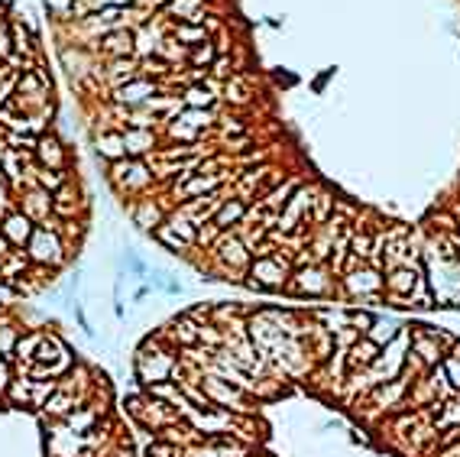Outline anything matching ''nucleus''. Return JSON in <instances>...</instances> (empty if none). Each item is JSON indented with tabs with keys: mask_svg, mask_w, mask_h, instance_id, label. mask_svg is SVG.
<instances>
[{
	"mask_svg": "<svg viewBox=\"0 0 460 457\" xmlns=\"http://www.w3.org/2000/svg\"><path fill=\"white\" fill-rule=\"evenodd\" d=\"M250 285L253 289H282L289 285V259L286 257H260L250 263Z\"/></svg>",
	"mask_w": 460,
	"mask_h": 457,
	"instance_id": "4",
	"label": "nucleus"
},
{
	"mask_svg": "<svg viewBox=\"0 0 460 457\" xmlns=\"http://www.w3.org/2000/svg\"><path fill=\"white\" fill-rule=\"evenodd\" d=\"M10 386V360L4 354H0V393Z\"/></svg>",
	"mask_w": 460,
	"mask_h": 457,
	"instance_id": "38",
	"label": "nucleus"
},
{
	"mask_svg": "<svg viewBox=\"0 0 460 457\" xmlns=\"http://www.w3.org/2000/svg\"><path fill=\"white\" fill-rule=\"evenodd\" d=\"M101 43V49L107 52V55H113V59H123V55H130L133 52V33L130 30H111V33H105V39H97Z\"/></svg>",
	"mask_w": 460,
	"mask_h": 457,
	"instance_id": "19",
	"label": "nucleus"
},
{
	"mask_svg": "<svg viewBox=\"0 0 460 457\" xmlns=\"http://www.w3.org/2000/svg\"><path fill=\"white\" fill-rule=\"evenodd\" d=\"M227 101H234V104H244L250 101V91H247L244 85V78H234V81H227Z\"/></svg>",
	"mask_w": 460,
	"mask_h": 457,
	"instance_id": "34",
	"label": "nucleus"
},
{
	"mask_svg": "<svg viewBox=\"0 0 460 457\" xmlns=\"http://www.w3.org/2000/svg\"><path fill=\"white\" fill-rule=\"evenodd\" d=\"M20 211H23L33 224H43V221L53 217V195L36 185V189L27 191V199H23V207H20Z\"/></svg>",
	"mask_w": 460,
	"mask_h": 457,
	"instance_id": "14",
	"label": "nucleus"
},
{
	"mask_svg": "<svg viewBox=\"0 0 460 457\" xmlns=\"http://www.w3.org/2000/svg\"><path fill=\"white\" fill-rule=\"evenodd\" d=\"M39 341H43V334H27L17 341V351H13V360H33L36 357V347H39Z\"/></svg>",
	"mask_w": 460,
	"mask_h": 457,
	"instance_id": "30",
	"label": "nucleus"
},
{
	"mask_svg": "<svg viewBox=\"0 0 460 457\" xmlns=\"http://www.w3.org/2000/svg\"><path fill=\"white\" fill-rule=\"evenodd\" d=\"M399 334H402V325L396 318H376L373 328L366 331V337H370L376 347H389Z\"/></svg>",
	"mask_w": 460,
	"mask_h": 457,
	"instance_id": "20",
	"label": "nucleus"
},
{
	"mask_svg": "<svg viewBox=\"0 0 460 457\" xmlns=\"http://www.w3.org/2000/svg\"><path fill=\"white\" fill-rule=\"evenodd\" d=\"M344 285H347L350 295H360V292H380V289H386V279L380 276V269H354V273H344Z\"/></svg>",
	"mask_w": 460,
	"mask_h": 457,
	"instance_id": "13",
	"label": "nucleus"
},
{
	"mask_svg": "<svg viewBox=\"0 0 460 457\" xmlns=\"http://www.w3.org/2000/svg\"><path fill=\"white\" fill-rule=\"evenodd\" d=\"M418 283H422V269L418 267L389 269V276H386V292H389L392 299H412Z\"/></svg>",
	"mask_w": 460,
	"mask_h": 457,
	"instance_id": "11",
	"label": "nucleus"
},
{
	"mask_svg": "<svg viewBox=\"0 0 460 457\" xmlns=\"http://www.w3.org/2000/svg\"><path fill=\"white\" fill-rule=\"evenodd\" d=\"M127 267H130L133 273H137V276H143V273H146V267H143V263H139L137 257H127Z\"/></svg>",
	"mask_w": 460,
	"mask_h": 457,
	"instance_id": "39",
	"label": "nucleus"
},
{
	"mask_svg": "<svg viewBox=\"0 0 460 457\" xmlns=\"http://www.w3.org/2000/svg\"><path fill=\"white\" fill-rule=\"evenodd\" d=\"M113 179L121 182L123 191H143L156 175H153V169H146V165L139 163V159H130V156H127L121 163H113Z\"/></svg>",
	"mask_w": 460,
	"mask_h": 457,
	"instance_id": "7",
	"label": "nucleus"
},
{
	"mask_svg": "<svg viewBox=\"0 0 460 457\" xmlns=\"http://www.w3.org/2000/svg\"><path fill=\"white\" fill-rule=\"evenodd\" d=\"M211 123H214V114L205 111V107H185V111L179 114V127H198V130H205V127H211Z\"/></svg>",
	"mask_w": 460,
	"mask_h": 457,
	"instance_id": "26",
	"label": "nucleus"
},
{
	"mask_svg": "<svg viewBox=\"0 0 460 457\" xmlns=\"http://www.w3.org/2000/svg\"><path fill=\"white\" fill-rule=\"evenodd\" d=\"M214 250L217 257L224 259L227 267H234V269H247L250 267V250H247V243L237 237V233H221V241L214 243Z\"/></svg>",
	"mask_w": 460,
	"mask_h": 457,
	"instance_id": "10",
	"label": "nucleus"
},
{
	"mask_svg": "<svg viewBox=\"0 0 460 457\" xmlns=\"http://www.w3.org/2000/svg\"><path fill=\"white\" fill-rule=\"evenodd\" d=\"M13 88H17V75H13L10 65H4V69H0V111H4V104H7Z\"/></svg>",
	"mask_w": 460,
	"mask_h": 457,
	"instance_id": "33",
	"label": "nucleus"
},
{
	"mask_svg": "<svg viewBox=\"0 0 460 457\" xmlns=\"http://www.w3.org/2000/svg\"><path fill=\"white\" fill-rule=\"evenodd\" d=\"M185 107H211L214 104V95L211 91H205V88H188L182 97Z\"/></svg>",
	"mask_w": 460,
	"mask_h": 457,
	"instance_id": "32",
	"label": "nucleus"
},
{
	"mask_svg": "<svg viewBox=\"0 0 460 457\" xmlns=\"http://www.w3.org/2000/svg\"><path fill=\"white\" fill-rule=\"evenodd\" d=\"M441 367H444V373H447L451 389H454V393H460V344H457V351H454L451 357H444Z\"/></svg>",
	"mask_w": 460,
	"mask_h": 457,
	"instance_id": "31",
	"label": "nucleus"
},
{
	"mask_svg": "<svg viewBox=\"0 0 460 457\" xmlns=\"http://www.w3.org/2000/svg\"><path fill=\"white\" fill-rule=\"evenodd\" d=\"M10 250H17V247H10V241H7V237H4V233H0V259L7 257Z\"/></svg>",
	"mask_w": 460,
	"mask_h": 457,
	"instance_id": "40",
	"label": "nucleus"
},
{
	"mask_svg": "<svg viewBox=\"0 0 460 457\" xmlns=\"http://www.w3.org/2000/svg\"><path fill=\"white\" fill-rule=\"evenodd\" d=\"M156 95H159L156 81H149L146 75H137L133 81H127V85H117L113 101L117 104H146L149 97H156Z\"/></svg>",
	"mask_w": 460,
	"mask_h": 457,
	"instance_id": "8",
	"label": "nucleus"
},
{
	"mask_svg": "<svg viewBox=\"0 0 460 457\" xmlns=\"http://www.w3.org/2000/svg\"><path fill=\"white\" fill-rule=\"evenodd\" d=\"M175 367H179V357L172 351H159V347H143L137 354V377L146 386H156V383L172 380Z\"/></svg>",
	"mask_w": 460,
	"mask_h": 457,
	"instance_id": "3",
	"label": "nucleus"
},
{
	"mask_svg": "<svg viewBox=\"0 0 460 457\" xmlns=\"http://www.w3.org/2000/svg\"><path fill=\"white\" fill-rule=\"evenodd\" d=\"M198 386L214 409H224V412H250V402H247L250 393H244V389L234 386V383H227L224 377L208 373V377H201Z\"/></svg>",
	"mask_w": 460,
	"mask_h": 457,
	"instance_id": "2",
	"label": "nucleus"
},
{
	"mask_svg": "<svg viewBox=\"0 0 460 457\" xmlns=\"http://www.w3.org/2000/svg\"><path fill=\"white\" fill-rule=\"evenodd\" d=\"M36 363H43V367H36V373H46L49 380H53L55 373H62L69 367V347L62 344L59 334H43L39 347H36Z\"/></svg>",
	"mask_w": 460,
	"mask_h": 457,
	"instance_id": "5",
	"label": "nucleus"
},
{
	"mask_svg": "<svg viewBox=\"0 0 460 457\" xmlns=\"http://www.w3.org/2000/svg\"><path fill=\"white\" fill-rule=\"evenodd\" d=\"M156 241H163L165 247H169V250H172V253H185V250H188V243H185L182 237H179V233L172 231V227L165 224V221L156 227Z\"/></svg>",
	"mask_w": 460,
	"mask_h": 457,
	"instance_id": "29",
	"label": "nucleus"
},
{
	"mask_svg": "<svg viewBox=\"0 0 460 457\" xmlns=\"http://www.w3.org/2000/svg\"><path fill=\"white\" fill-rule=\"evenodd\" d=\"M292 292L298 295H328L330 292V276H324V269L318 267H308V269H298L296 276H292V285H289Z\"/></svg>",
	"mask_w": 460,
	"mask_h": 457,
	"instance_id": "12",
	"label": "nucleus"
},
{
	"mask_svg": "<svg viewBox=\"0 0 460 457\" xmlns=\"http://www.w3.org/2000/svg\"><path fill=\"white\" fill-rule=\"evenodd\" d=\"M185 457H217V444L214 441H208V444H191V448L185 451Z\"/></svg>",
	"mask_w": 460,
	"mask_h": 457,
	"instance_id": "37",
	"label": "nucleus"
},
{
	"mask_svg": "<svg viewBox=\"0 0 460 457\" xmlns=\"http://www.w3.org/2000/svg\"><path fill=\"white\" fill-rule=\"evenodd\" d=\"M133 217H137V224H139V227H153V231H156V227L165 221V211H163V207H159L153 199H139L137 215H133Z\"/></svg>",
	"mask_w": 460,
	"mask_h": 457,
	"instance_id": "21",
	"label": "nucleus"
},
{
	"mask_svg": "<svg viewBox=\"0 0 460 457\" xmlns=\"http://www.w3.org/2000/svg\"><path fill=\"white\" fill-rule=\"evenodd\" d=\"M198 328L201 325H191L188 318H179V321H172V334H175V341L182 347H188V344H201L198 341Z\"/></svg>",
	"mask_w": 460,
	"mask_h": 457,
	"instance_id": "27",
	"label": "nucleus"
},
{
	"mask_svg": "<svg viewBox=\"0 0 460 457\" xmlns=\"http://www.w3.org/2000/svg\"><path fill=\"white\" fill-rule=\"evenodd\" d=\"M214 59H217V49H214V43H201L198 49L191 52V62H195V65H214Z\"/></svg>",
	"mask_w": 460,
	"mask_h": 457,
	"instance_id": "35",
	"label": "nucleus"
},
{
	"mask_svg": "<svg viewBox=\"0 0 460 457\" xmlns=\"http://www.w3.org/2000/svg\"><path fill=\"white\" fill-rule=\"evenodd\" d=\"M27 257L29 263H39V267H62V259H65V241H62V233L53 227V217L43 221V224H36L33 237L27 243Z\"/></svg>",
	"mask_w": 460,
	"mask_h": 457,
	"instance_id": "1",
	"label": "nucleus"
},
{
	"mask_svg": "<svg viewBox=\"0 0 460 457\" xmlns=\"http://www.w3.org/2000/svg\"><path fill=\"white\" fill-rule=\"evenodd\" d=\"M36 185L43 191H49V195H55V191L62 189V185H69V175H65V169H43V165H36Z\"/></svg>",
	"mask_w": 460,
	"mask_h": 457,
	"instance_id": "22",
	"label": "nucleus"
},
{
	"mask_svg": "<svg viewBox=\"0 0 460 457\" xmlns=\"http://www.w3.org/2000/svg\"><path fill=\"white\" fill-rule=\"evenodd\" d=\"M247 211H250V205H247V201H240V199H227L224 205H221V211L214 215V221H211V224H214L221 233H224L227 227L244 224Z\"/></svg>",
	"mask_w": 460,
	"mask_h": 457,
	"instance_id": "18",
	"label": "nucleus"
},
{
	"mask_svg": "<svg viewBox=\"0 0 460 457\" xmlns=\"http://www.w3.org/2000/svg\"><path fill=\"white\" fill-rule=\"evenodd\" d=\"M380 351H382V347H376L373 341H370V337L360 334L354 341V344L347 347V354H344V357H347V367H350V370L356 373V370H366V367H370V363H373L376 357H380Z\"/></svg>",
	"mask_w": 460,
	"mask_h": 457,
	"instance_id": "15",
	"label": "nucleus"
},
{
	"mask_svg": "<svg viewBox=\"0 0 460 457\" xmlns=\"http://www.w3.org/2000/svg\"><path fill=\"white\" fill-rule=\"evenodd\" d=\"M175 36H179L185 46L208 43V33H205V26H198V23H179V26H175Z\"/></svg>",
	"mask_w": 460,
	"mask_h": 457,
	"instance_id": "28",
	"label": "nucleus"
},
{
	"mask_svg": "<svg viewBox=\"0 0 460 457\" xmlns=\"http://www.w3.org/2000/svg\"><path fill=\"white\" fill-rule=\"evenodd\" d=\"M123 149H127L130 159L149 156L153 149H156V133H153V130H139V127L123 130Z\"/></svg>",
	"mask_w": 460,
	"mask_h": 457,
	"instance_id": "16",
	"label": "nucleus"
},
{
	"mask_svg": "<svg viewBox=\"0 0 460 457\" xmlns=\"http://www.w3.org/2000/svg\"><path fill=\"white\" fill-rule=\"evenodd\" d=\"M97 153L113 159V163H121L127 159V149H123V133H101L97 137Z\"/></svg>",
	"mask_w": 460,
	"mask_h": 457,
	"instance_id": "24",
	"label": "nucleus"
},
{
	"mask_svg": "<svg viewBox=\"0 0 460 457\" xmlns=\"http://www.w3.org/2000/svg\"><path fill=\"white\" fill-rule=\"evenodd\" d=\"M33 153L43 169H65V149H62V143L55 137H39Z\"/></svg>",
	"mask_w": 460,
	"mask_h": 457,
	"instance_id": "17",
	"label": "nucleus"
},
{
	"mask_svg": "<svg viewBox=\"0 0 460 457\" xmlns=\"http://www.w3.org/2000/svg\"><path fill=\"white\" fill-rule=\"evenodd\" d=\"M17 331L13 328H0V354L7 357V360H13V351H17Z\"/></svg>",
	"mask_w": 460,
	"mask_h": 457,
	"instance_id": "36",
	"label": "nucleus"
},
{
	"mask_svg": "<svg viewBox=\"0 0 460 457\" xmlns=\"http://www.w3.org/2000/svg\"><path fill=\"white\" fill-rule=\"evenodd\" d=\"M434 412H438V432H447V428H460V402H454V399L434 402Z\"/></svg>",
	"mask_w": 460,
	"mask_h": 457,
	"instance_id": "23",
	"label": "nucleus"
},
{
	"mask_svg": "<svg viewBox=\"0 0 460 457\" xmlns=\"http://www.w3.org/2000/svg\"><path fill=\"white\" fill-rule=\"evenodd\" d=\"M65 422H69V432H71V435L97 432V428H95V422H97V412H95V409H81V412H69V415H65Z\"/></svg>",
	"mask_w": 460,
	"mask_h": 457,
	"instance_id": "25",
	"label": "nucleus"
},
{
	"mask_svg": "<svg viewBox=\"0 0 460 457\" xmlns=\"http://www.w3.org/2000/svg\"><path fill=\"white\" fill-rule=\"evenodd\" d=\"M33 231H36V224L23 215V211H20V207H13V211L0 221V233L10 241V247H23V243H29Z\"/></svg>",
	"mask_w": 460,
	"mask_h": 457,
	"instance_id": "9",
	"label": "nucleus"
},
{
	"mask_svg": "<svg viewBox=\"0 0 460 457\" xmlns=\"http://www.w3.org/2000/svg\"><path fill=\"white\" fill-rule=\"evenodd\" d=\"M312 205H314V189H308V185H302V189H296L292 191V199L286 201V207L279 211V231L286 233V231H292V227H298L302 224V217L312 211Z\"/></svg>",
	"mask_w": 460,
	"mask_h": 457,
	"instance_id": "6",
	"label": "nucleus"
}]
</instances>
